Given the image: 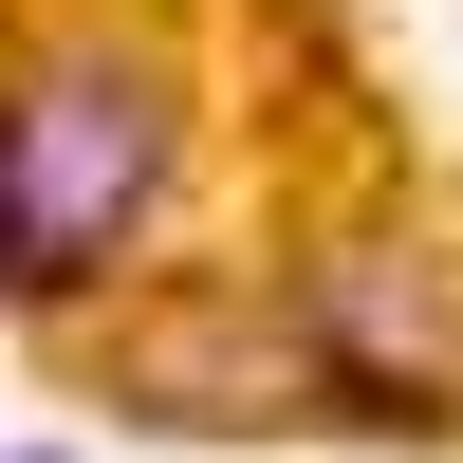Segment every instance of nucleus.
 <instances>
[{
    "instance_id": "obj_1",
    "label": "nucleus",
    "mask_w": 463,
    "mask_h": 463,
    "mask_svg": "<svg viewBox=\"0 0 463 463\" xmlns=\"http://www.w3.org/2000/svg\"><path fill=\"white\" fill-rule=\"evenodd\" d=\"M167 185H185V111L148 56L74 37V56L0 74V297L19 316H93L167 241Z\"/></svg>"
},
{
    "instance_id": "obj_3",
    "label": "nucleus",
    "mask_w": 463,
    "mask_h": 463,
    "mask_svg": "<svg viewBox=\"0 0 463 463\" xmlns=\"http://www.w3.org/2000/svg\"><path fill=\"white\" fill-rule=\"evenodd\" d=\"M19 463H37V445H19Z\"/></svg>"
},
{
    "instance_id": "obj_2",
    "label": "nucleus",
    "mask_w": 463,
    "mask_h": 463,
    "mask_svg": "<svg viewBox=\"0 0 463 463\" xmlns=\"http://www.w3.org/2000/svg\"><path fill=\"white\" fill-rule=\"evenodd\" d=\"M93 390L148 408V427H334V408H390V390H353L334 334H297V316H167V334H111Z\"/></svg>"
}]
</instances>
